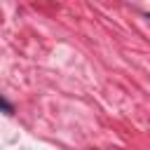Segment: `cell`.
<instances>
[{
    "mask_svg": "<svg viewBox=\"0 0 150 150\" xmlns=\"http://www.w3.org/2000/svg\"><path fill=\"white\" fill-rule=\"evenodd\" d=\"M148 16H150V14H148Z\"/></svg>",
    "mask_w": 150,
    "mask_h": 150,
    "instance_id": "1",
    "label": "cell"
}]
</instances>
